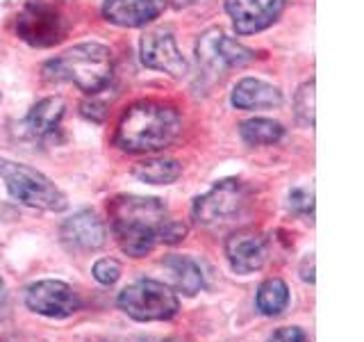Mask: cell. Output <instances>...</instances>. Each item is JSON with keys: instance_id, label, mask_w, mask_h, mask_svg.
Segmentation results:
<instances>
[{"instance_id": "obj_1", "label": "cell", "mask_w": 364, "mask_h": 342, "mask_svg": "<svg viewBox=\"0 0 364 342\" xmlns=\"http://www.w3.org/2000/svg\"><path fill=\"white\" fill-rule=\"evenodd\" d=\"M109 228L119 249L130 258H144L159 244L168 208L157 197L121 194L107 205Z\"/></svg>"}, {"instance_id": "obj_2", "label": "cell", "mask_w": 364, "mask_h": 342, "mask_svg": "<svg viewBox=\"0 0 364 342\" xmlns=\"http://www.w3.org/2000/svg\"><path fill=\"white\" fill-rule=\"evenodd\" d=\"M182 119L173 105L162 100H139L123 112L114 144L125 153H159L173 144Z\"/></svg>"}, {"instance_id": "obj_3", "label": "cell", "mask_w": 364, "mask_h": 342, "mask_svg": "<svg viewBox=\"0 0 364 342\" xmlns=\"http://www.w3.org/2000/svg\"><path fill=\"white\" fill-rule=\"evenodd\" d=\"M48 83H71L89 96L100 94L112 83L114 53L105 43L85 41L55 55L41 68Z\"/></svg>"}, {"instance_id": "obj_4", "label": "cell", "mask_w": 364, "mask_h": 342, "mask_svg": "<svg viewBox=\"0 0 364 342\" xmlns=\"http://www.w3.org/2000/svg\"><path fill=\"white\" fill-rule=\"evenodd\" d=\"M0 178L5 180L9 197L28 208L43 212H64L68 208L66 194L34 167L0 157Z\"/></svg>"}, {"instance_id": "obj_5", "label": "cell", "mask_w": 364, "mask_h": 342, "mask_svg": "<svg viewBox=\"0 0 364 342\" xmlns=\"http://www.w3.org/2000/svg\"><path fill=\"white\" fill-rule=\"evenodd\" d=\"M16 37L32 48H50L71 32V19L53 0H26L14 21Z\"/></svg>"}, {"instance_id": "obj_6", "label": "cell", "mask_w": 364, "mask_h": 342, "mask_svg": "<svg viewBox=\"0 0 364 342\" xmlns=\"http://www.w3.org/2000/svg\"><path fill=\"white\" fill-rule=\"evenodd\" d=\"M119 308L134 322H168L180 311L173 288L155 279H139L119 292Z\"/></svg>"}, {"instance_id": "obj_7", "label": "cell", "mask_w": 364, "mask_h": 342, "mask_svg": "<svg viewBox=\"0 0 364 342\" xmlns=\"http://www.w3.org/2000/svg\"><path fill=\"white\" fill-rule=\"evenodd\" d=\"M248 201L246 185L237 178H223L214 182L212 190H208L191 203V217L200 226H219L225 222H232L235 217L242 214Z\"/></svg>"}, {"instance_id": "obj_8", "label": "cell", "mask_w": 364, "mask_h": 342, "mask_svg": "<svg viewBox=\"0 0 364 342\" xmlns=\"http://www.w3.org/2000/svg\"><path fill=\"white\" fill-rule=\"evenodd\" d=\"M196 57L198 66L208 76H223L228 68L255 62L257 53L246 48L244 43H239L232 37H225L219 28H210L200 34L196 43Z\"/></svg>"}, {"instance_id": "obj_9", "label": "cell", "mask_w": 364, "mask_h": 342, "mask_svg": "<svg viewBox=\"0 0 364 342\" xmlns=\"http://www.w3.org/2000/svg\"><path fill=\"white\" fill-rule=\"evenodd\" d=\"M26 306L28 311L48 319H66L82 311L80 294L64 281L43 279L34 281L26 288Z\"/></svg>"}, {"instance_id": "obj_10", "label": "cell", "mask_w": 364, "mask_h": 342, "mask_svg": "<svg viewBox=\"0 0 364 342\" xmlns=\"http://www.w3.org/2000/svg\"><path fill=\"white\" fill-rule=\"evenodd\" d=\"M141 64L153 71H162L171 78H185L189 73V62L180 53L173 30L171 28H153L146 30L139 41Z\"/></svg>"}, {"instance_id": "obj_11", "label": "cell", "mask_w": 364, "mask_h": 342, "mask_svg": "<svg viewBox=\"0 0 364 342\" xmlns=\"http://www.w3.org/2000/svg\"><path fill=\"white\" fill-rule=\"evenodd\" d=\"M66 114V103L62 96H48L34 103L21 125L23 140L37 146H57L64 142L62 119Z\"/></svg>"}, {"instance_id": "obj_12", "label": "cell", "mask_w": 364, "mask_h": 342, "mask_svg": "<svg viewBox=\"0 0 364 342\" xmlns=\"http://www.w3.org/2000/svg\"><path fill=\"white\" fill-rule=\"evenodd\" d=\"M271 256V239L267 233L244 228L225 239V258L235 274H253L259 271L269 262Z\"/></svg>"}, {"instance_id": "obj_13", "label": "cell", "mask_w": 364, "mask_h": 342, "mask_svg": "<svg viewBox=\"0 0 364 342\" xmlns=\"http://www.w3.org/2000/svg\"><path fill=\"white\" fill-rule=\"evenodd\" d=\"M287 7V0H225V11L239 37L271 28Z\"/></svg>"}, {"instance_id": "obj_14", "label": "cell", "mask_w": 364, "mask_h": 342, "mask_svg": "<svg viewBox=\"0 0 364 342\" xmlns=\"http://www.w3.org/2000/svg\"><path fill=\"white\" fill-rule=\"evenodd\" d=\"M60 237L68 251H98L107 242V228L94 210H77L60 226Z\"/></svg>"}, {"instance_id": "obj_15", "label": "cell", "mask_w": 364, "mask_h": 342, "mask_svg": "<svg viewBox=\"0 0 364 342\" xmlns=\"http://www.w3.org/2000/svg\"><path fill=\"white\" fill-rule=\"evenodd\" d=\"M166 7L168 0H102V16L119 28H144Z\"/></svg>"}, {"instance_id": "obj_16", "label": "cell", "mask_w": 364, "mask_h": 342, "mask_svg": "<svg viewBox=\"0 0 364 342\" xmlns=\"http://www.w3.org/2000/svg\"><path fill=\"white\" fill-rule=\"evenodd\" d=\"M282 91L259 78H242L230 91V103L237 110H271L282 105Z\"/></svg>"}, {"instance_id": "obj_17", "label": "cell", "mask_w": 364, "mask_h": 342, "mask_svg": "<svg viewBox=\"0 0 364 342\" xmlns=\"http://www.w3.org/2000/svg\"><path fill=\"white\" fill-rule=\"evenodd\" d=\"M162 267L166 269L171 288H173L176 294L196 296L205 288V274L196 258L171 254L162 260Z\"/></svg>"}, {"instance_id": "obj_18", "label": "cell", "mask_w": 364, "mask_h": 342, "mask_svg": "<svg viewBox=\"0 0 364 342\" xmlns=\"http://www.w3.org/2000/svg\"><path fill=\"white\" fill-rule=\"evenodd\" d=\"M132 176L146 185H171L182 176V165L173 157H148L144 162H136Z\"/></svg>"}, {"instance_id": "obj_19", "label": "cell", "mask_w": 364, "mask_h": 342, "mask_svg": "<svg viewBox=\"0 0 364 342\" xmlns=\"http://www.w3.org/2000/svg\"><path fill=\"white\" fill-rule=\"evenodd\" d=\"M284 125L280 121L264 119V117H253L239 123V137L248 146H271L278 144L284 137Z\"/></svg>"}, {"instance_id": "obj_20", "label": "cell", "mask_w": 364, "mask_h": 342, "mask_svg": "<svg viewBox=\"0 0 364 342\" xmlns=\"http://www.w3.org/2000/svg\"><path fill=\"white\" fill-rule=\"evenodd\" d=\"M255 306L262 315L276 317L289 306V288L282 279H267L257 288Z\"/></svg>"}, {"instance_id": "obj_21", "label": "cell", "mask_w": 364, "mask_h": 342, "mask_svg": "<svg viewBox=\"0 0 364 342\" xmlns=\"http://www.w3.org/2000/svg\"><path fill=\"white\" fill-rule=\"evenodd\" d=\"M294 114L301 125L314 128V78L299 87L294 96Z\"/></svg>"}, {"instance_id": "obj_22", "label": "cell", "mask_w": 364, "mask_h": 342, "mask_svg": "<svg viewBox=\"0 0 364 342\" xmlns=\"http://www.w3.org/2000/svg\"><path fill=\"white\" fill-rule=\"evenodd\" d=\"M287 208L296 217L312 219L314 217V192H312V187H294L287 197Z\"/></svg>"}, {"instance_id": "obj_23", "label": "cell", "mask_w": 364, "mask_h": 342, "mask_svg": "<svg viewBox=\"0 0 364 342\" xmlns=\"http://www.w3.org/2000/svg\"><path fill=\"white\" fill-rule=\"evenodd\" d=\"M91 274H94V279L100 283V285H114L123 274V267L119 260L114 258H100L94 262V269H91Z\"/></svg>"}, {"instance_id": "obj_24", "label": "cell", "mask_w": 364, "mask_h": 342, "mask_svg": "<svg viewBox=\"0 0 364 342\" xmlns=\"http://www.w3.org/2000/svg\"><path fill=\"white\" fill-rule=\"evenodd\" d=\"M187 233H189V228H187V224L185 222H180V219H166V224H164V228H162V235H159V242L162 244H180L182 239L187 237Z\"/></svg>"}, {"instance_id": "obj_25", "label": "cell", "mask_w": 364, "mask_h": 342, "mask_svg": "<svg viewBox=\"0 0 364 342\" xmlns=\"http://www.w3.org/2000/svg\"><path fill=\"white\" fill-rule=\"evenodd\" d=\"M267 342H312L301 326H282L269 336Z\"/></svg>"}, {"instance_id": "obj_26", "label": "cell", "mask_w": 364, "mask_h": 342, "mask_svg": "<svg viewBox=\"0 0 364 342\" xmlns=\"http://www.w3.org/2000/svg\"><path fill=\"white\" fill-rule=\"evenodd\" d=\"M80 114H82L85 119L94 121V123H102L107 117V110L98 100H85L82 105H80Z\"/></svg>"}, {"instance_id": "obj_27", "label": "cell", "mask_w": 364, "mask_h": 342, "mask_svg": "<svg viewBox=\"0 0 364 342\" xmlns=\"http://www.w3.org/2000/svg\"><path fill=\"white\" fill-rule=\"evenodd\" d=\"M301 279L305 283L314 285L316 276H314V254H305L303 260H301Z\"/></svg>"}, {"instance_id": "obj_28", "label": "cell", "mask_w": 364, "mask_h": 342, "mask_svg": "<svg viewBox=\"0 0 364 342\" xmlns=\"http://www.w3.org/2000/svg\"><path fill=\"white\" fill-rule=\"evenodd\" d=\"M162 342H185V340H180V338H166V340H162Z\"/></svg>"}, {"instance_id": "obj_29", "label": "cell", "mask_w": 364, "mask_h": 342, "mask_svg": "<svg viewBox=\"0 0 364 342\" xmlns=\"http://www.w3.org/2000/svg\"><path fill=\"white\" fill-rule=\"evenodd\" d=\"M5 290V283H3V276H0V292Z\"/></svg>"}]
</instances>
